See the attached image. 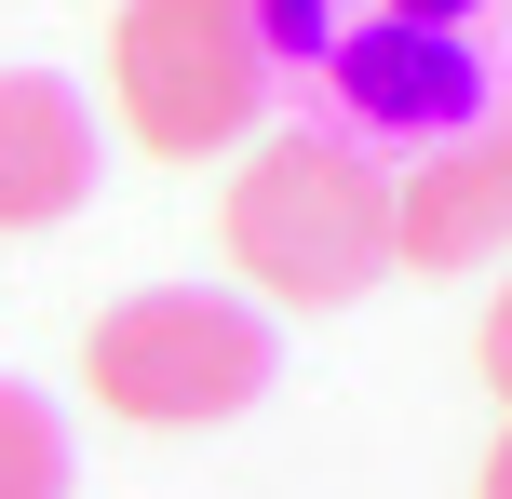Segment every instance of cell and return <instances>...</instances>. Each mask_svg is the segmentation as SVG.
<instances>
[{"label": "cell", "mask_w": 512, "mask_h": 499, "mask_svg": "<svg viewBox=\"0 0 512 499\" xmlns=\"http://www.w3.org/2000/svg\"><path fill=\"white\" fill-rule=\"evenodd\" d=\"M472 0H391V27H459Z\"/></svg>", "instance_id": "9"}, {"label": "cell", "mask_w": 512, "mask_h": 499, "mask_svg": "<svg viewBox=\"0 0 512 499\" xmlns=\"http://www.w3.org/2000/svg\"><path fill=\"white\" fill-rule=\"evenodd\" d=\"M270 81H283L270 0H122V27H108V95L149 162L243 149L270 122Z\"/></svg>", "instance_id": "2"}, {"label": "cell", "mask_w": 512, "mask_h": 499, "mask_svg": "<svg viewBox=\"0 0 512 499\" xmlns=\"http://www.w3.org/2000/svg\"><path fill=\"white\" fill-rule=\"evenodd\" d=\"M0 499H68V419L27 378H0Z\"/></svg>", "instance_id": "7"}, {"label": "cell", "mask_w": 512, "mask_h": 499, "mask_svg": "<svg viewBox=\"0 0 512 499\" xmlns=\"http://www.w3.org/2000/svg\"><path fill=\"white\" fill-rule=\"evenodd\" d=\"M95 189V95L54 68H0V230H54Z\"/></svg>", "instance_id": "6"}, {"label": "cell", "mask_w": 512, "mask_h": 499, "mask_svg": "<svg viewBox=\"0 0 512 499\" xmlns=\"http://www.w3.org/2000/svg\"><path fill=\"white\" fill-rule=\"evenodd\" d=\"M486 257H512V108H472L391 176V270L432 284V270H486Z\"/></svg>", "instance_id": "4"}, {"label": "cell", "mask_w": 512, "mask_h": 499, "mask_svg": "<svg viewBox=\"0 0 512 499\" xmlns=\"http://www.w3.org/2000/svg\"><path fill=\"white\" fill-rule=\"evenodd\" d=\"M391 176H405V149L351 135L337 108L270 122L256 162L230 176V270L283 311H351L391 270Z\"/></svg>", "instance_id": "1"}, {"label": "cell", "mask_w": 512, "mask_h": 499, "mask_svg": "<svg viewBox=\"0 0 512 499\" xmlns=\"http://www.w3.org/2000/svg\"><path fill=\"white\" fill-rule=\"evenodd\" d=\"M324 68H337V122L378 135V149H432L472 122L459 27H364V41H324Z\"/></svg>", "instance_id": "5"}, {"label": "cell", "mask_w": 512, "mask_h": 499, "mask_svg": "<svg viewBox=\"0 0 512 499\" xmlns=\"http://www.w3.org/2000/svg\"><path fill=\"white\" fill-rule=\"evenodd\" d=\"M472 499H512V432H499V446H486V486H472Z\"/></svg>", "instance_id": "10"}, {"label": "cell", "mask_w": 512, "mask_h": 499, "mask_svg": "<svg viewBox=\"0 0 512 499\" xmlns=\"http://www.w3.org/2000/svg\"><path fill=\"white\" fill-rule=\"evenodd\" d=\"M472 351H486V392H499V405H512V284H499V297H486V338H472Z\"/></svg>", "instance_id": "8"}, {"label": "cell", "mask_w": 512, "mask_h": 499, "mask_svg": "<svg viewBox=\"0 0 512 499\" xmlns=\"http://www.w3.org/2000/svg\"><path fill=\"white\" fill-rule=\"evenodd\" d=\"M81 378H95V405L135 419V432H203V419H243L283 378V338L230 284H149V297H122V311L95 324Z\"/></svg>", "instance_id": "3"}]
</instances>
